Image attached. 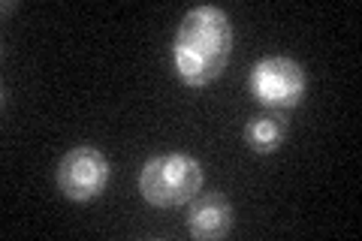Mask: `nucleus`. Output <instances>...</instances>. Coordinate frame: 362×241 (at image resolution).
<instances>
[{
	"mask_svg": "<svg viewBox=\"0 0 362 241\" xmlns=\"http://www.w3.org/2000/svg\"><path fill=\"white\" fill-rule=\"evenodd\" d=\"M233 54V21L221 6H194L173 40V66L181 85L206 88L218 82Z\"/></svg>",
	"mask_w": 362,
	"mask_h": 241,
	"instance_id": "1",
	"label": "nucleus"
},
{
	"mask_svg": "<svg viewBox=\"0 0 362 241\" xmlns=\"http://www.w3.org/2000/svg\"><path fill=\"white\" fill-rule=\"evenodd\" d=\"M247 88H251V97L257 102H263L266 109L287 112V109H296L305 100L308 76H305V66L299 61H293V57L266 54L251 66Z\"/></svg>",
	"mask_w": 362,
	"mask_h": 241,
	"instance_id": "3",
	"label": "nucleus"
},
{
	"mask_svg": "<svg viewBox=\"0 0 362 241\" xmlns=\"http://www.w3.org/2000/svg\"><path fill=\"white\" fill-rule=\"evenodd\" d=\"M235 226V208L233 202L218 190L197 193L190 199L187 211V233L199 241H218L223 235H230Z\"/></svg>",
	"mask_w": 362,
	"mask_h": 241,
	"instance_id": "5",
	"label": "nucleus"
},
{
	"mask_svg": "<svg viewBox=\"0 0 362 241\" xmlns=\"http://www.w3.org/2000/svg\"><path fill=\"white\" fill-rule=\"evenodd\" d=\"M287 114L284 112H275V109H266L263 114H254L251 121L245 124V145L251 148L254 154H275L281 145L287 139Z\"/></svg>",
	"mask_w": 362,
	"mask_h": 241,
	"instance_id": "6",
	"label": "nucleus"
},
{
	"mask_svg": "<svg viewBox=\"0 0 362 241\" xmlns=\"http://www.w3.org/2000/svg\"><path fill=\"white\" fill-rule=\"evenodd\" d=\"M112 163L94 145H76L58 160L54 184L70 202H90L109 187Z\"/></svg>",
	"mask_w": 362,
	"mask_h": 241,
	"instance_id": "4",
	"label": "nucleus"
},
{
	"mask_svg": "<svg viewBox=\"0 0 362 241\" xmlns=\"http://www.w3.org/2000/svg\"><path fill=\"white\" fill-rule=\"evenodd\" d=\"M202 187V166L197 157L166 151L154 154L142 163L139 172V193L154 208H178L190 202Z\"/></svg>",
	"mask_w": 362,
	"mask_h": 241,
	"instance_id": "2",
	"label": "nucleus"
}]
</instances>
